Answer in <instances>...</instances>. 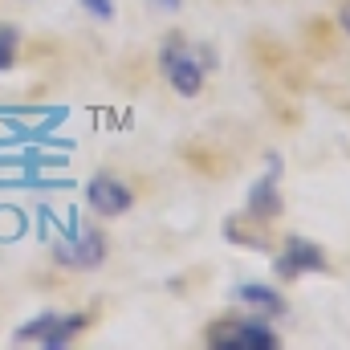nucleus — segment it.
<instances>
[{"mask_svg": "<svg viewBox=\"0 0 350 350\" xmlns=\"http://www.w3.org/2000/svg\"><path fill=\"white\" fill-rule=\"evenodd\" d=\"M216 49L208 45H196L187 41L183 33H167L163 45H159V70L167 78V86L179 94V98H196L204 90V78L216 70Z\"/></svg>", "mask_w": 350, "mask_h": 350, "instance_id": "nucleus-1", "label": "nucleus"}, {"mask_svg": "<svg viewBox=\"0 0 350 350\" xmlns=\"http://www.w3.org/2000/svg\"><path fill=\"white\" fill-rule=\"evenodd\" d=\"M82 330H86V314H62V310H49V314H37L33 322L16 326L12 342H16V347L62 350V347H70Z\"/></svg>", "mask_w": 350, "mask_h": 350, "instance_id": "nucleus-2", "label": "nucleus"}, {"mask_svg": "<svg viewBox=\"0 0 350 350\" xmlns=\"http://www.w3.org/2000/svg\"><path fill=\"white\" fill-rule=\"evenodd\" d=\"M204 342L212 350H277L281 334H273V326L257 318H220L208 326Z\"/></svg>", "mask_w": 350, "mask_h": 350, "instance_id": "nucleus-3", "label": "nucleus"}, {"mask_svg": "<svg viewBox=\"0 0 350 350\" xmlns=\"http://www.w3.org/2000/svg\"><path fill=\"white\" fill-rule=\"evenodd\" d=\"M277 179H281V155H269V167L257 183H249V196H245V212L253 220H277L281 216V191H277Z\"/></svg>", "mask_w": 350, "mask_h": 350, "instance_id": "nucleus-4", "label": "nucleus"}, {"mask_svg": "<svg viewBox=\"0 0 350 350\" xmlns=\"http://www.w3.org/2000/svg\"><path fill=\"white\" fill-rule=\"evenodd\" d=\"M301 273H326V253L306 237H285V249L277 257V277L293 281Z\"/></svg>", "mask_w": 350, "mask_h": 350, "instance_id": "nucleus-5", "label": "nucleus"}, {"mask_svg": "<svg viewBox=\"0 0 350 350\" xmlns=\"http://www.w3.org/2000/svg\"><path fill=\"white\" fill-rule=\"evenodd\" d=\"M86 200H90V208H94L98 216H122V212H131V204H135L131 187L118 183L114 175H106V172H98L86 183Z\"/></svg>", "mask_w": 350, "mask_h": 350, "instance_id": "nucleus-6", "label": "nucleus"}, {"mask_svg": "<svg viewBox=\"0 0 350 350\" xmlns=\"http://www.w3.org/2000/svg\"><path fill=\"white\" fill-rule=\"evenodd\" d=\"M57 261L74 265V269H98V265L106 261V241H102V232H94V228H86V232H78L74 237V249H57Z\"/></svg>", "mask_w": 350, "mask_h": 350, "instance_id": "nucleus-7", "label": "nucleus"}, {"mask_svg": "<svg viewBox=\"0 0 350 350\" xmlns=\"http://www.w3.org/2000/svg\"><path fill=\"white\" fill-rule=\"evenodd\" d=\"M232 297H237L241 306H249V314H261V318H281V314H285L281 293L269 289V285H261V281H245V285H237Z\"/></svg>", "mask_w": 350, "mask_h": 350, "instance_id": "nucleus-8", "label": "nucleus"}, {"mask_svg": "<svg viewBox=\"0 0 350 350\" xmlns=\"http://www.w3.org/2000/svg\"><path fill=\"white\" fill-rule=\"evenodd\" d=\"M16 45H21V33L12 25H0V74L16 66Z\"/></svg>", "mask_w": 350, "mask_h": 350, "instance_id": "nucleus-9", "label": "nucleus"}, {"mask_svg": "<svg viewBox=\"0 0 350 350\" xmlns=\"http://www.w3.org/2000/svg\"><path fill=\"white\" fill-rule=\"evenodd\" d=\"M90 8V16H98V21H110L114 16V0H82Z\"/></svg>", "mask_w": 350, "mask_h": 350, "instance_id": "nucleus-10", "label": "nucleus"}, {"mask_svg": "<svg viewBox=\"0 0 350 350\" xmlns=\"http://www.w3.org/2000/svg\"><path fill=\"white\" fill-rule=\"evenodd\" d=\"M338 25L350 33V0H342V8H338Z\"/></svg>", "mask_w": 350, "mask_h": 350, "instance_id": "nucleus-11", "label": "nucleus"}, {"mask_svg": "<svg viewBox=\"0 0 350 350\" xmlns=\"http://www.w3.org/2000/svg\"><path fill=\"white\" fill-rule=\"evenodd\" d=\"M151 4H159L163 12H179V8H183V0H151Z\"/></svg>", "mask_w": 350, "mask_h": 350, "instance_id": "nucleus-12", "label": "nucleus"}]
</instances>
